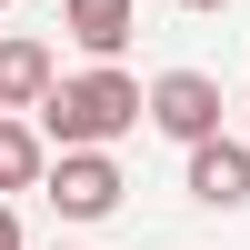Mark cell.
Returning <instances> with one entry per match:
<instances>
[{
    "mask_svg": "<svg viewBox=\"0 0 250 250\" xmlns=\"http://www.w3.org/2000/svg\"><path fill=\"white\" fill-rule=\"evenodd\" d=\"M0 250H20V210H10V200H0Z\"/></svg>",
    "mask_w": 250,
    "mask_h": 250,
    "instance_id": "8",
    "label": "cell"
},
{
    "mask_svg": "<svg viewBox=\"0 0 250 250\" xmlns=\"http://www.w3.org/2000/svg\"><path fill=\"white\" fill-rule=\"evenodd\" d=\"M50 50H40V40H0V120H20V110H40V100H50Z\"/></svg>",
    "mask_w": 250,
    "mask_h": 250,
    "instance_id": "5",
    "label": "cell"
},
{
    "mask_svg": "<svg viewBox=\"0 0 250 250\" xmlns=\"http://www.w3.org/2000/svg\"><path fill=\"white\" fill-rule=\"evenodd\" d=\"M140 120H160L180 150H200V140H220V80L210 70H160L140 90Z\"/></svg>",
    "mask_w": 250,
    "mask_h": 250,
    "instance_id": "2",
    "label": "cell"
},
{
    "mask_svg": "<svg viewBox=\"0 0 250 250\" xmlns=\"http://www.w3.org/2000/svg\"><path fill=\"white\" fill-rule=\"evenodd\" d=\"M40 170H50L40 130H30V120H0V190H40Z\"/></svg>",
    "mask_w": 250,
    "mask_h": 250,
    "instance_id": "7",
    "label": "cell"
},
{
    "mask_svg": "<svg viewBox=\"0 0 250 250\" xmlns=\"http://www.w3.org/2000/svg\"><path fill=\"white\" fill-rule=\"evenodd\" d=\"M180 10H230V0H180Z\"/></svg>",
    "mask_w": 250,
    "mask_h": 250,
    "instance_id": "9",
    "label": "cell"
},
{
    "mask_svg": "<svg viewBox=\"0 0 250 250\" xmlns=\"http://www.w3.org/2000/svg\"><path fill=\"white\" fill-rule=\"evenodd\" d=\"M120 130H140V80L130 70H80V80H50V100H40V140H60V150H110Z\"/></svg>",
    "mask_w": 250,
    "mask_h": 250,
    "instance_id": "1",
    "label": "cell"
},
{
    "mask_svg": "<svg viewBox=\"0 0 250 250\" xmlns=\"http://www.w3.org/2000/svg\"><path fill=\"white\" fill-rule=\"evenodd\" d=\"M190 200H210V210H240L250 200V150L240 140H200L190 150Z\"/></svg>",
    "mask_w": 250,
    "mask_h": 250,
    "instance_id": "4",
    "label": "cell"
},
{
    "mask_svg": "<svg viewBox=\"0 0 250 250\" xmlns=\"http://www.w3.org/2000/svg\"><path fill=\"white\" fill-rule=\"evenodd\" d=\"M40 190H50L60 220H110V210H120V170H110V150H60L50 170H40Z\"/></svg>",
    "mask_w": 250,
    "mask_h": 250,
    "instance_id": "3",
    "label": "cell"
},
{
    "mask_svg": "<svg viewBox=\"0 0 250 250\" xmlns=\"http://www.w3.org/2000/svg\"><path fill=\"white\" fill-rule=\"evenodd\" d=\"M60 30H70L90 60H110L120 40L140 30V0H60Z\"/></svg>",
    "mask_w": 250,
    "mask_h": 250,
    "instance_id": "6",
    "label": "cell"
}]
</instances>
